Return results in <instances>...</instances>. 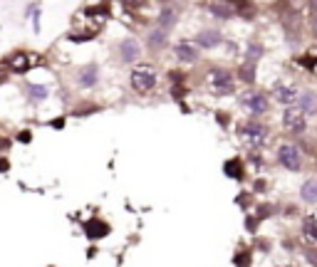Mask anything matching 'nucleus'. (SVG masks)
I'll use <instances>...</instances> for the list:
<instances>
[{"label": "nucleus", "mask_w": 317, "mask_h": 267, "mask_svg": "<svg viewBox=\"0 0 317 267\" xmlns=\"http://www.w3.org/2000/svg\"><path fill=\"white\" fill-rule=\"evenodd\" d=\"M277 163L285 166L287 171H297V168H300V151H297V146L282 144V146L277 149Z\"/></svg>", "instance_id": "7ed1b4c3"}, {"label": "nucleus", "mask_w": 317, "mask_h": 267, "mask_svg": "<svg viewBox=\"0 0 317 267\" xmlns=\"http://www.w3.org/2000/svg\"><path fill=\"white\" fill-rule=\"evenodd\" d=\"M302 237H305L307 242H315V245H317V218H315V215H307V218L302 220Z\"/></svg>", "instance_id": "9b49d317"}, {"label": "nucleus", "mask_w": 317, "mask_h": 267, "mask_svg": "<svg viewBox=\"0 0 317 267\" xmlns=\"http://www.w3.org/2000/svg\"><path fill=\"white\" fill-rule=\"evenodd\" d=\"M208 8H211V13L216 18H231L233 10H236V5H231V3H211Z\"/></svg>", "instance_id": "dca6fc26"}, {"label": "nucleus", "mask_w": 317, "mask_h": 267, "mask_svg": "<svg viewBox=\"0 0 317 267\" xmlns=\"http://www.w3.org/2000/svg\"><path fill=\"white\" fill-rule=\"evenodd\" d=\"M94 79H97V70H94V67H84V70L79 72V77H77V82H79L82 87L94 84Z\"/></svg>", "instance_id": "a211bd4d"}, {"label": "nucleus", "mask_w": 317, "mask_h": 267, "mask_svg": "<svg viewBox=\"0 0 317 267\" xmlns=\"http://www.w3.org/2000/svg\"><path fill=\"white\" fill-rule=\"evenodd\" d=\"M282 126H285V131H290V134H302L305 126H307L305 112H300L297 107H290V109L282 114Z\"/></svg>", "instance_id": "f03ea898"}, {"label": "nucleus", "mask_w": 317, "mask_h": 267, "mask_svg": "<svg viewBox=\"0 0 317 267\" xmlns=\"http://www.w3.org/2000/svg\"><path fill=\"white\" fill-rule=\"evenodd\" d=\"M176 18H179V13H176V10H171V8H164L161 13H158V25H161V30H169V28H174Z\"/></svg>", "instance_id": "4468645a"}, {"label": "nucleus", "mask_w": 317, "mask_h": 267, "mask_svg": "<svg viewBox=\"0 0 317 267\" xmlns=\"http://www.w3.org/2000/svg\"><path fill=\"white\" fill-rule=\"evenodd\" d=\"M300 198L305 203H317V178H307L300 188Z\"/></svg>", "instance_id": "f8f14e48"}, {"label": "nucleus", "mask_w": 317, "mask_h": 267, "mask_svg": "<svg viewBox=\"0 0 317 267\" xmlns=\"http://www.w3.org/2000/svg\"><path fill=\"white\" fill-rule=\"evenodd\" d=\"M297 109L300 112H315L317 109V99H315V94L312 92H305V94H300V99H297Z\"/></svg>", "instance_id": "2eb2a0df"}, {"label": "nucleus", "mask_w": 317, "mask_h": 267, "mask_svg": "<svg viewBox=\"0 0 317 267\" xmlns=\"http://www.w3.org/2000/svg\"><path fill=\"white\" fill-rule=\"evenodd\" d=\"M154 84H156V70H154L151 65H139V67L131 72V87H134L136 92L146 94V92L154 89Z\"/></svg>", "instance_id": "f257e3e1"}, {"label": "nucleus", "mask_w": 317, "mask_h": 267, "mask_svg": "<svg viewBox=\"0 0 317 267\" xmlns=\"http://www.w3.org/2000/svg\"><path fill=\"white\" fill-rule=\"evenodd\" d=\"M226 173H228L231 178H243V166H240V161H238V158L226 161Z\"/></svg>", "instance_id": "6ab92c4d"}, {"label": "nucleus", "mask_w": 317, "mask_h": 267, "mask_svg": "<svg viewBox=\"0 0 317 267\" xmlns=\"http://www.w3.org/2000/svg\"><path fill=\"white\" fill-rule=\"evenodd\" d=\"M149 45H151L154 50H156V47H164V45H166V30H161V28H158L156 33H151Z\"/></svg>", "instance_id": "aec40b11"}, {"label": "nucleus", "mask_w": 317, "mask_h": 267, "mask_svg": "<svg viewBox=\"0 0 317 267\" xmlns=\"http://www.w3.org/2000/svg\"><path fill=\"white\" fill-rule=\"evenodd\" d=\"M312 33H315V35H317V13H315V15H312Z\"/></svg>", "instance_id": "b1692460"}, {"label": "nucleus", "mask_w": 317, "mask_h": 267, "mask_svg": "<svg viewBox=\"0 0 317 267\" xmlns=\"http://www.w3.org/2000/svg\"><path fill=\"white\" fill-rule=\"evenodd\" d=\"M107 232H109V228H107L104 223H99V220L87 223V235H89V237H104Z\"/></svg>", "instance_id": "f3484780"}, {"label": "nucleus", "mask_w": 317, "mask_h": 267, "mask_svg": "<svg viewBox=\"0 0 317 267\" xmlns=\"http://www.w3.org/2000/svg\"><path fill=\"white\" fill-rule=\"evenodd\" d=\"M208 79H211V89H213L216 94H231V92H233V77H231V72H226V70H213Z\"/></svg>", "instance_id": "20e7f679"}, {"label": "nucleus", "mask_w": 317, "mask_h": 267, "mask_svg": "<svg viewBox=\"0 0 317 267\" xmlns=\"http://www.w3.org/2000/svg\"><path fill=\"white\" fill-rule=\"evenodd\" d=\"M176 57H179L181 62H196V60H198V50H196V45H191V42H179V45H176Z\"/></svg>", "instance_id": "9d476101"}, {"label": "nucleus", "mask_w": 317, "mask_h": 267, "mask_svg": "<svg viewBox=\"0 0 317 267\" xmlns=\"http://www.w3.org/2000/svg\"><path fill=\"white\" fill-rule=\"evenodd\" d=\"M250 57H253V60H255V57H260V47L250 45Z\"/></svg>", "instance_id": "5701e85b"}, {"label": "nucleus", "mask_w": 317, "mask_h": 267, "mask_svg": "<svg viewBox=\"0 0 317 267\" xmlns=\"http://www.w3.org/2000/svg\"><path fill=\"white\" fill-rule=\"evenodd\" d=\"M236 265H238V267H245V265H248V255H240V257H236Z\"/></svg>", "instance_id": "4be33fe9"}, {"label": "nucleus", "mask_w": 317, "mask_h": 267, "mask_svg": "<svg viewBox=\"0 0 317 267\" xmlns=\"http://www.w3.org/2000/svg\"><path fill=\"white\" fill-rule=\"evenodd\" d=\"M240 134H243V139H245V141H250V144H260V141H265L268 129H265L263 124H258V121H245V124L240 126Z\"/></svg>", "instance_id": "423d86ee"}, {"label": "nucleus", "mask_w": 317, "mask_h": 267, "mask_svg": "<svg viewBox=\"0 0 317 267\" xmlns=\"http://www.w3.org/2000/svg\"><path fill=\"white\" fill-rule=\"evenodd\" d=\"M221 42V35L216 30H203L198 33V47H216Z\"/></svg>", "instance_id": "ddd939ff"}, {"label": "nucleus", "mask_w": 317, "mask_h": 267, "mask_svg": "<svg viewBox=\"0 0 317 267\" xmlns=\"http://www.w3.org/2000/svg\"><path fill=\"white\" fill-rule=\"evenodd\" d=\"M273 94H275V99H277V102H282V104H292V102H297V99H300L297 87H292V84H282V82H277V84L273 87Z\"/></svg>", "instance_id": "0eeeda50"}, {"label": "nucleus", "mask_w": 317, "mask_h": 267, "mask_svg": "<svg viewBox=\"0 0 317 267\" xmlns=\"http://www.w3.org/2000/svg\"><path fill=\"white\" fill-rule=\"evenodd\" d=\"M139 55H141V47L136 40H121L119 42V57L124 62H134V60H139Z\"/></svg>", "instance_id": "6e6552de"}, {"label": "nucleus", "mask_w": 317, "mask_h": 267, "mask_svg": "<svg viewBox=\"0 0 317 267\" xmlns=\"http://www.w3.org/2000/svg\"><path fill=\"white\" fill-rule=\"evenodd\" d=\"M240 104L250 112V114H265L268 112V99L263 92H245L240 97Z\"/></svg>", "instance_id": "39448f33"}, {"label": "nucleus", "mask_w": 317, "mask_h": 267, "mask_svg": "<svg viewBox=\"0 0 317 267\" xmlns=\"http://www.w3.org/2000/svg\"><path fill=\"white\" fill-rule=\"evenodd\" d=\"M5 65H8L13 72H28V70H30V57H28L25 52H15V55H10V57L5 60Z\"/></svg>", "instance_id": "1a4fd4ad"}, {"label": "nucleus", "mask_w": 317, "mask_h": 267, "mask_svg": "<svg viewBox=\"0 0 317 267\" xmlns=\"http://www.w3.org/2000/svg\"><path fill=\"white\" fill-rule=\"evenodd\" d=\"M30 94H33V99H45V97H47V87L33 84V87H30Z\"/></svg>", "instance_id": "412c9836"}]
</instances>
